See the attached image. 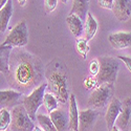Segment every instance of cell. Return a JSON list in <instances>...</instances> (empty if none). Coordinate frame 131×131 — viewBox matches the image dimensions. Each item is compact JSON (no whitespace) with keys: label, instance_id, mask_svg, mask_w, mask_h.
Listing matches in <instances>:
<instances>
[{"label":"cell","instance_id":"ba28073f","mask_svg":"<svg viewBox=\"0 0 131 131\" xmlns=\"http://www.w3.org/2000/svg\"><path fill=\"white\" fill-rule=\"evenodd\" d=\"M23 93L15 89L0 90V110L3 108H13L18 104H22Z\"/></svg>","mask_w":131,"mask_h":131},{"label":"cell","instance_id":"9c48e42d","mask_svg":"<svg viewBox=\"0 0 131 131\" xmlns=\"http://www.w3.org/2000/svg\"><path fill=\"white\" fill-rule=\"evenodd\" d=\"M99 115L100 113L96 111V109H92V108L79 111V130L81 131L90 130L95 124Z\"/></svg>","mask_w":131,"mask_h":131},{"label":"cell","instance_id":"4fadbf2b","mask_svg":"<svg viewBox=\"0 0 131 131\" xmlns=\"http://www.w3.org/2000/svg\"><path fill=\"white\" fill-rule=\"evenodd\" d=\"M131 123V99L126 97L123 101V108L122 111L119 112L115 125L119 130H128Z\"/></svg>","mask_w":131,"mask_h":131},{"label":"cell","instance_id":"9a60e30c","mask_svg":"<svg viewBox=\"0 0 131 131\" xmlns=\"http://www.w3.org/2000/svg\"><path fill=\"white\" fill-rule=\"evenodd\" d=\"M68 116H69L68 130H71V131L79 130V111H78V106H77V101H75L74 94L69 95Z\"/></svg>","mask_w":131,"mask_h":131},{"label":"cell","instance_id":"6da1fadb","mask_svg":"<svg viewBox=\"0 0 131 131\" xmlns=\"http://www.w3.org/2000/svg\"><path fill=\"white\" fill-rule=\"evenodd\" d=\"M44 75V67L38 57L20 49L10 52L6 78L13 89L26 95L42 84Z\"/></svg>","mask_w":131,"mask_h":131},{"label":"cell","instance_id":"ffe728a7","mask_svg":"<svg viewBox=\"0 0 131 131\" xmlns=\"http://www.w3.org/2000/svg\"><path fill=\"white\" fill-rule=\"evenodd\" d=\"M97 22H96V20L93 18V16L91 15L90 12L87 13L86 15V19H85V27H84V30H85V39L87 41H89L91 40L94 35H95V32L97 30Z\"/></svg>","mask_w":131,"mask_h":131},{"label":"cell","instance_id":"3957f363","mask_svg":"<svg viewBox=\"0 0 131 131\" xmlns=\"http://www.w3.org/2000/svg\"><path fill=\"white\" fill-rule=\"evenodd\" d=\"M97 60L100 63V69L96 74V84H114L119 68L118 59L113 57H100Z\"/></svg>","mask_w":131,"mask_h":131},{"label":"cell","instance_id":"f546056e","mask_svg":"<svg viewBox=\"0 0 131 131\" xmlns=\"http://www.w3.org/2000/svg\"><path fill=\"white\" fill-rule=\"evenodd\" d=\"M18 1V3L21 5V6H23L24 4H25V2H26V0H17Z\"/></svg>","mask_w":131,"mask_h":131},{"label":"cell","instance_id":"cb8c5ba5","mask_svg":"<svg viewBox=\"0 0 131 131\" xmlns=\"http://www.w3.org/2000/svg\"><path fill=\"white\" fill-rule=\"evenodd\" d=\"M75 44H77V50L80 53V56L83 59H86L87 54L89 52V45H88V43H87V40L78 38L77 41H75Z\"/></svg>","mask_w":131,"mask_h":131},{"label":"cell","instance_id":"484cf974","mask_svg":"<svg viewBox=\"0 0 131 131\" xmlns=\"http://www.w3.org/2000/svg\"><path fill=\"white\" fill-rule=\"evenodd\" d=\"M100 69V63L99 60H92L89 64V72L91 75H96Z\"/></svg>","mask_w":131,"mask_h":131},{"label":"cell","instance_id":"4316f807","mask_svg":"<svg viewBox=\"0 0 131 131\" xmlns=\"http://www.w3.org/2000/svg\"><path fill=\"white\" fill-rule=\"evenodd\" d=\"M113 2H114V0H97L99 5L103 8H107V9H112Z\"/></svg>","mask_w":131,"mask_h":131},{"label":"cell","instance_id":"52a82bcc","mask_svg":"<svg viewBox=\"0 0 131 131\" xmlns=\"http://www.w3.org/2000/svg\"><path fill=\"white\" fill-rule=\"evenodd\" d=\"M28 42V30L26 26L25 20H22L19 22L15 27L10 29L9 34L7 35L5 41L2 43V45H8L15 47H23Z\"/></svg>","mask_w":131,"mask_h":131},{"label":"cell","instance_id":"d6986e66","mask_svg":"<svg viewBox=\"0 0 131 131\" xmlns=\"http://www.w3.org/2000/svg\"><path fill=\"white\" fill-rule=\"evenodd\" d=\"M88 8H89V0H73L72 7L69 14L78 15L83 21L86 19Z\"/></svg>","mask_w":131,"mask_h":131},{"label":"cell","instance_id":"f1b7e54d","mask_svg":"<svg viewBox=\"0 0 131 131\" xmlns=\"http://www.w3.org/2000/svg\"><path fill=\"white\" fill-rule=\"evenodd\" d=\"M6 2H7V0H0V9H1L5 5Z\"/></svg>","mask_w":131,"mask_h":131},{"label":"cell","instance_id":"30bf717a","mask_svg":"<svg viewBox=\"0 0 131 131\" xmlns=\"http://www.w3.org/2000/svg\"><path fill=\"white\" fill-rule=\"evenodd\" d=\"M122 108H123V103L119 101L117 97L113 96L110 103L108 104V108H107L106 115H105V121H106L108 130H111L112 127L115 125V121H116L119 112L122 111Z\"/></svg>","mask_w":131,"mask_h":131},{"label":"cell","instance_id":"7c38bea8","mask_svg":"<svg viewBox=\"0 0 131 131\" xmlns=\"http://www.w3.org/2000/svg\"><path fill=\"white\" fill-rule=\"evenodd\" d=\"M112 12L118 21H128L131 17V0H114Z\"/></svg>","mask_w":131,"mask_h":131},{"label":"cell","instance_id":"4dcf8cb0","mask_svg":"<svg viewBox=\"0 0 131 131\" xmlns=\"http://www.w3.org/2000/svg\"><path fill=\"white\" fill-rule=\"evenodd\" d=\"M61 2H63V3H66V2H67V0H61Z\"/></svg>","mask_w":131,"mask_h":131},{"label":"cell","instance_id":"7a4b0ae2","mask_svg":"<svg viewBox=\"0 0 131 131\" xmlns=\"http://www.w3.org/2000/svg\"><path fill=\"white\" fill-rule=\"evenodd\" d=\"M45 78L47 80V88L58 99L61 105L69 102L68 74L65 64L53 59L45 68Z\"/></svg>","mask_w":131,"mask_h":131},{"label":"cell","instance_id":"44dd1931","mask_svg":"<svg viewBox=\"0 0 131 131\" xmlns=\"http://www.w3.org/2000/svg\"><path fill=\"white\" fill-rule=\"evenodd\" d=\"M43 105H44L47 112H51L59 106V101L51 92H45L43 97Z\"/></svg>","mask_w":131,"mask_h":131},{"label":"cell","instance_id":"8992f818","mask_svg":"<svg viewBox=\"0 0 131 131\" xmlns=\"http://www.w3.org/2000/svg\"><path fill=\"white\" fill-rule=\"evenodd\" d=\"M46 89H47V84L42 83L30 93L23 95L22 105L25 107L27 113L29 114L32 121H36L37 111H38L39 107L43 104V97H44V93H45Z\"/></svg>","mask_w":131,"mask_h":131},{"label":"cell","instance_id":"7402d4cb","mask_svg":"<svg viewBox=\"0 0 131 131\" xmlns=\"http://www.w3.org/2000/svg\"><path fill=\"white\" fill-rule=\"evenodd\" d=\"M36 119L42 130H44V131H56L57 130L49 116L44 115V114H37Z\"/></svg>","mask_w":131,"mask_h":131},{"label":"cell","instance_id":"ac0fdd59","mask_svg":"<svg viewBox=\"0 0 131 131\" xmlns=\"http://www.w3.org/2000/svg\"><path fill=\"white\" fill-rule=\"evenodd\" d=\"M66 22L67 25L70 29V31L72 32V35L74 37H80L83 32V21L82 19L75 14H69L66 18Z\"/></svg>","mask_w":131,"mask_h":131},{"label":"cell","instance_id":"5b68a950","mask_svg":"<svg viewBox=\"0 0 131 131\" xmlns=\"http://www.w3.org/2000/svg\"><path fill=\"white\" fill-rule=\"evenodd\" d=\"M12 121L9 125V130L13 131H31L35 128L34 121L30 118L26 109L23 105L18 104L12 108L10 111Z\"/></svg>","mask_w":131,"mask_h":131},{"label":"cell","instance_id":"8fae6325","mask_svg":"<svg viewBox=\"0 0 131 131\" xmlns=\"http://www.w3.org/2000/svg\"><path fill=\"white\" fill-rule=\"evenodd\" d=\"M108 41L114 49H125L131 47V32L130 31H117L110 34Z\"/></svg>","mask_w":131,"mask_h":131},{"label":"cell","instance_id":"83f0119b","mask_svg":"<svg viewBox=\"0 0 131 131\" xmlns=\"http://www.w3.org/2000/svg\"><path fill=\"white\" fill-rule=\"evenodd\" d=\"M117 59H118V60H121V61H123V62L125 63V65H126L127 69L131 72V58H129V57H125V56H118Z\"/></svg>","mask_w":131,"mask_h":131},{"label":"cell","instance_id":"5bb4252c","mask_svg":"<svg viewBox=\"0 0 131 131\" xmlns=\"http://www.w3.org/2000/svg\"><path fill=\"white\" fill-rule=\"evenodd\" d=\"M49 117L58 131L68 130L69 116H68V113L63 111L62 109L57 108L54 110H52L51 112H49Z\"/></svg>","mask_w":131,"mask_h":131},{"label":"cell","instance_id":"e0dca14e","mask_svg":"<svg viewBox=\"0 0 131 131\" xmlns=\"http://www.w3.org/2000/svg\"><path fill=\"white\" fill-rule=\"evenodd\" d=\"M13 49L12 46L0 44V72L5 75L9 70V56Z\"/></svg>","mask_w":131,"mask_h":131},{"label":"cell","instance_id":"d4e9b609","mask_svg":"<svg viewBox=\"0 0 131 131\" xmlns=\"http://www.w3.org/2000/svg\"><path fill=\"white\" fill-rule=\"evenodd\" d=\"M58 0H45L44 1V8L46 13H51L56 8Z\"/></svg>","mask_w":131,"mask_h":131},{"label":"cell","instance_id":"2e32d148","mask_svg":"<svg viewBox=\"0 0 131 131\" xmlns=\"http://www.w3.org/2000/svg\"><path fill=\"white\" fill-rule=\"evenodd\" d=\"M13 3L12 0H7L5 5L0 9V31L5 32L8 26V22L13 16Z\"/></svg>","mask_w":131,"mask_h":131},{"label":"cell","instance_id":"603a6c76","mask_svg":"<svg viewBox=\"0 0 131 131\" xmlns=\"http://www.w3.org/2000/svg\"><path fill=\"white\" fill-rule=\"evenodd\" d=\"M10 121H12L10 111H8L7 108L1 109L0 110V131L6 130L10 125Z\"/></svg>","mask_w":131,"mask_h":131},{"label":"cell","instance_id":"277c9868","mask_svg":"<svg viewBox=\"0 0 131 131\" xmlns=\"http://www.w3.org/2000/svg\"><path fill=\"white\" fill-rule=\"evenodd\" d=\"M114 94L113 84L103 83L97 85L96 88L91 92L89 95V99L87 101L88 108L92 109H102L106 105L110 103Z\"/></svg>","mask_w":131,"mask_h":131}]
</instances>
